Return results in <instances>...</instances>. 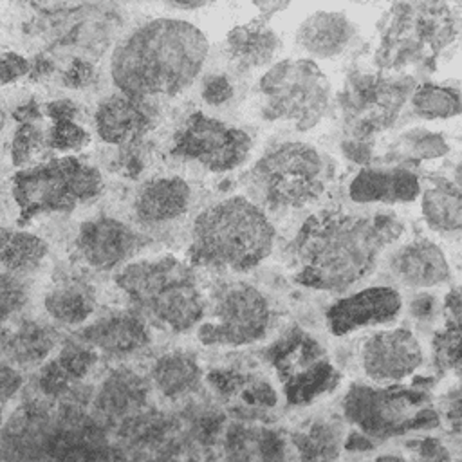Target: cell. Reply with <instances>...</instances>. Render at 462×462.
<instances>
[{"label": "cell", "instance_id": "obj_1", "mask_svg": "<svg viewBox=\"0 0 462 462\" xmlns=\"http://www.w3.org/2000/svg\"><path fill=\"white\" fill-rule=\"evenodd\" d=\"M402 233L390 213L321 211L294 238V280L316 291H345L374 269L379 254Z\"/></svg>", "mask_w": 462, "mask_h": 462}, {"label": "cell", "instance_id": "obj_2", "mask_svg": "<svg viewBox=\"0 0 462 462\" xmlns=\"http://www.w3.org/2000/svg\"><path fill=\"white\" fill-rule=\"evenodd\" d=\"M208 52V38L197 25L179 18H153L117 43L110 76L117 90L132 97L175 96L197 79Z\"/></svg>", "mask_w": 462, "mask_h": 462}, {"label": "cell", "instance_id": "obj_3", "mask_svg": "<svg viewBox=\"0 0 462 462\" xmlns=\"http://www.w3.org/2000/svg\"><path fill=\"white\" fill-rule=\"evenodd\" d=\"M274 226L260 206L235 195L202 209L191 227L189 260L224 271H249L273 251Z\"/></svg>", "mask_w": 462, "mask_h": 462}, {"label": "cell", "instance_id": "obj_4", "mask_svg": "<svg viewBox=\"0 0 462 462\" xmlns=\"http://www.w3.org/2000/svg\"><path fill=\"white\" fill-rule=\"evenodd\" d=\"M116 285L148 323L182 334L202 323L206 300L191 267L175 256L125 263L114 276Z\"/></svg>", "mask_w": 462, "mask_h": 462}, {"label": "cell", "instance_id": "obj_5", "mask_svg": "<svg viewBox=\"0 0 462 462\" xmlns=\"http://www.w3.org/2000/svg\"><path fill=\"white\" fill-rule=\"evenodd\" d=\"M334 177V162L309 143H282L267 150L249 171V186L262 204L301 208L323 195Z\"/></svg>", "mask_w": 462, "mask_h": 462}, {"label": "cell", "instance_id": "obj_6", "mask_svg": "<svg viewBox=\"0 0 462 462\" xmlns=\"http://www.w3.org/2000/svg\"><path fill=\"white\" fill-rule=\"evenodd\" d=\"M101 191L103 177L99 170L74 155L38 162L13 177V197L20 224L43 213L72 211Z\"/></svg>", "mask_w": 462, "mask_h": 462}, {"label": "cell", "instance_id": "obj_7", "mask_svg": "<svg viewBox=\"0 0 462 462\" xmlns=\"http://www.w3.org/2000/svg\"><path fill=\"white\" fill-rule=\"evenodd\" d=\"M263 96L262 114L269 121H291L296 130L309 132L330 108V83L316 61L309 58L282 60L258 81Z\"/></svg>", "mask_w": 462, "mask_h": 462}, {"label": "cell", "instance_id": "obj_8", "mask_svg": "<svg viewBox=\"0 0 462 462\" xmlns=\"http://www.w3.org/2000/svg\"><path fill=\"white\" fill-rule=\"evenodd\" d=\"M426 393L419 390L374 388L352 384L341 401L343 415L361 433L375 439L399 435L406 430H428L439 424L437 411L424 408Z\"/></svg>", "mask_w": 462, "mask_h": 462}, {"label": "cell", "instance_id": "obj_9", "mask_svg": "<svg viewBox=\"0 0 462 462\" xmlns=\"http://www.w3.org/2000/svg\"><path fill=\"white\" fill-rule=\"evenodd\" d=\"M273 323L267 296L251 283L231 282L217 289L209 318L199 325L204 345L244 346L263 339Z\"/></svg>", "mask_w": 462, "mask_h": 462}, {"label": "cell", "instance_id": "obj_10", "mask_svg": "<svg viewBox=\"0 0 462 462\" xmlns=\"http://www.w3.org/2000/svg\"><path fill=\"white\" fill-rule=\"evenodd\" d=\"M251 148L253 141L242 128L195 112L175 134L171 152L211 171H229L247 161Z\"/></svg>", "mask_w": 462, "mask_h": 462}, {"label": "cell", "instance_id": "obj_11", "mask_svg": "<svg viewBox=\"0 0 462 462\" xmlns=\"http://www.w3.org/2000/svg\"><path fill=\"white\" fill-rule=\"evenodd\" d=\"M415 85L411 78L384 79L361 76L350 87L345 105V117L357 137L390 126Z\"/></svg>", "mask_w": 462, "mask_h": 462}, {"label": "cell", "instance_id": "obj_12", "mask_svg": "<svg viewBox=\"0 0 462 462\" xmlns=\"http://www.w3.org/2000/svg\"><path fill=\"white\" fill-rule=\"evenodd\" d=\"M424 363V350L406 327L374 332L361 346V366L374 383H401Z\"/></svg>", "mask_w": 462, "mask_h": 462}, {"label": "cell", "instance_id": "obj_13", "mask_svg": "<svg viewBox=\"0 0 462 462\" xmlns=\"http://www.w3.org/2000/svg\"><path fill=\"white\" fill-rule=\"evenodd\" d=\"M148 242L126 222L99 215L79 226L76 249L81 260L96 271H114L134 258Z\"/></svg>", "mask_w": 462, "mask_h": 462}, {"label": "cell", "instance_id": "obj_14", "mask_svg": "<svg viewBox=\"0 0 462 462\" xmlns=\"http://www.w3.org/2000/svg\"><path fill=\"white\" fill-rule=\"evenodd\" d=\"M401 309L399 291L390 285H372L334 301L325 312V323L332 336H346L359 328L390 323Z\"/></svg>", "mask_w": 462, "mask_h": 462}, {"label": "cell", "instance_id": "obj_15", "mask_svg": "<svg viewBox=\"0 0 462 462\" xmlns=\"http://www.w3.org/2000/svg\"><path fill=\"white\" fill-rule=\"evenodd\" d=\"M76 337L108 359L132 357L152 341L148 321L134 309L106 310L81 327Z\"/></svg>", "mask_w": 462, "mask_h": 462}, {"label": "cell", "instance_id": "obj_16", "mask_svg": "<svg viewBox=\"0 0 462 462\" xmlns=\"http://www.w3.org/2000/svg\"><path fill=\"white\" fill-rule=\"evenodd\" d=\"M157 119V108L152 99L132 97L126 94H112L105 97L96 112L94 125L97 135L110 144L130 146L141 139Z\"/></svg>", "mask_w": 462, "mask_h": 462}, {"label": "cell", "instance_id": "obj_17", "mask_svg": "<svg viewBox=\"0 0 462 462\" xmlns=\"http://www.w3.org/2000/svg\"><path fill=\"white\" fill-rule=\"evenodd\" d=\"M150 381L132 368L112 370L94 393L92 406L99 420L126 422L148 404Z\"/></svg>", "mask_w": 462, "mask_h": 462}, {"label": "cell", "instance_id": "obj_18", "mask_svg": "<svg viewBox=\"0 0 462 462\" xmlns=\"http://www.w3.org/2000/svg\"><path fill=\"white\" fill-rule=\"evenodd\" d=\"M395 280L411 289L439 287L451 278V267L444 251L428 238H415L401 245L390 258Z\"/></svg>", "mask_w": 462, "mask_h": 462}, {"label": "cell", "instance_id": "obj_19", "mask_svg": "<svg viewBox=\"0 0 462 462\" xmlns=\"http://www.w3.org/2000/svg\"><path fill=\"white\" fill-rule=\"evenodd\" d=\"M419 177L401 166L363 168L348 184V197L357 204H404L420 195Z\"/></svg>", "mask_w": 462, "mask_h": 462}, {"label": "cell", "instance_id": "obj_20", "mask_svg": "<svg viewBox=\"0 0 462 462\" xmlns=\"http://www.w3.org/2000/svg\"><path fill=\"white\" fill-rule=\"evenodd\" d=\"M191 202V188L180 177H153L134 197V215L143 226H161L182 217Z\"/></svg>", "mask_w": 462, "mask_h": 462}, {"label": "cell", "instance_id": "obj_21", "mask_svg": "<svg viewBox=\"0 0 462 462\" xmlns=\"http://www.w3.org/2000/svg\"><path fill=\"white\" fill-rule=\"evenodd\" d=\"M99 354L79 337L67 339L60 352L42 366L38 374V388L47 397H61L70 393L76 383L85 379L97 365Z\"/></svg>", "mask_w": 462, "mask_h": 462}, {"label": "cell", "instance_id": "obj_22", "mask_svg": "<svg viewBox=\"0 0 462 462\" xmlns=\"http://www.w3.org/2000/svg\"><path fill=\"white\" fill-rule=\"evenodd\" d=\"M354 36L356 25L348 16L334 11H318L300 23L296 43L314 58L330 60L339 56Z\"/></svg>", "mask_w": 462, "mask_h": 462}, {"label": "cell", "instance_id": "obj_23", "mask_svg": "<svg viewBox=\"0 0 462 462\" xmlns=\"http://www.w3.org/2000/svg\"><path fill=\"white\" fill-rule=\"evenodd\" d=\"M282 49L280 36L263 18L235 25L226 36V51L231 61L242 69H260L269 65Z\"/></svg>", "mask_w": 462, "mask_h": 462}, {"label": "cell", "instance_id": "obj_24", "mask_svg": "<svg viewBox=\"0 0 462 462\" xmlns=\"http://www.w3.org/2000/svg\"><path fill=\"white\" fill-rule=\"evenodd\" d=\"M150 383L168 401L193 395L202 384V366L189 350L161 354L150 368Z\"/></svg>", "mask_w": 462, "mask_h": 462}, {"label": "cell", "instance_id": "obj_25", "mask_svg": "<svg viewBox=\"0 0 462 462\" xmlns=\"http://www.w3.org/2000/svg\"><path fill=\"white\" fill-rule=\"evenodd\" d=\"M60 336L54 327L38 319L20 321L4 339V354L7 363L16 368H32L43 365L51 352L58 346Z\"/></svg>", "mask_w": 462, "mask_h": 462}, {"label": "cell", "instance_id": "obj_26", "mask_svg": "<svg viewBox=\"0 0 462 462\" xmlns=\"http://www.w3.org/2000/svg\"><path fill=\"white\" fill-rule=\"evenodd\" d=\"M96 289L81 278H63L52 285L45 298L43 309L56 323L76 327L85 323L96 310Z\"/></svg>", "mask_w": 462, "mask_h": 462}, {"label": "cell", "instance_id": "obj_27", "mask_svg": "<svg viewBox=\"0 0 462 462\" xmlns=\"http://www.w3.org/2000/svg\"><path fill=\"white\" fill-rule=\"evenodd\" d=\"M420 209L426 224L442 235H457L462 226V195L458 182L435 179L420 191Z\"/></svg>", "mask_w": 462, "mask_h": 462}, {"label": "cell", "instance_id": "obj_28", "mask_svg": "<svg viewBox=\"0 0 462 462\" xmlns=\"http://www.w3.org/2000/svg\"><path fill=\"white\" fill-rule=\"evenodd\" d=\"M345 442L343 428L337 420L316 419L292 431L291 444L300 462H336Z\"/></svg>", "mask_w": 462, "mask_h": 462}, {"label": "cell", "instance_id": "obj_29", "mask_svg": "<svg viewBox=\"0 0 462 462\" xmlns=\"http://www.w3.org/2000/svg\"><path fill=\"white\" fill-rule=\"evenodd\" d=\"M49 253V245L38 235L29 231L0 229V265L5 273L25 276L42 267Z\"/></svg>", "mask_w": 462, "mask_h": 462}, {"label": "cell", "instance_id": "obj_30", "mask_svg": "<svg viewBox=\"0 0 462 462\" xmlns=\"http://www.w3.org/2000/svg\"><path fill=\"white\" fill-rule=\"evenodd\" d=\"M413 112L422 119H449L460 114V94L457 87L424 83L410 96Z\"/></svg>", "mask_w": 462, "mask_h": 462}, {"label": "cell", "instance_id": "obj_31", "mask_svg": "<svg viewBox=\"0 0 462 462\" xmlns=\"http://www.w3.org/2000/svg\"><path fill=\"white\" fill-rule=\"evenodd\" d=\"M448 152L449 146L444 137L426 128H411L397 139V157H406V161L437 159Z\"/></svg>", "mask_w": 462, "mask_h": 462}, {"label": "cell", "instance_id": "obj_32", "mask_svg": "<svg viewBox=\"0 0 462 462\" xmlns=\"http://www.w3.org/2000/svg\"><path fill=\"white\" fill-rule=\"evenodd\" d=\"M47 148V132L36 121L20 123L11 143V161L14 166L29 168Z\"/></svg>", "mask_w": 462, "mask_h": 462}, {"label": "cell", "instance_id": "obj_33", "mask_svg": "<svg viewBox=\"0 0 462 462\" xmlns=\"http://www.w3.org/2000/svg\"><path fill=\"white\" fill-rule=\"evenodd\" d=\"M433 359L439 370H455L460 366V321H448L442 330L433 336L431 341Z\"/></svg>", "mask_w": 462, "mask_h": 462}, {"label": "cell", "instance_id": "obj_34", "mask_svg": "<svg viewBox=\"0 0 462 462\" xmlns=\"http://www.w3.org/2000/svg\"><path fill=\"white\" fill-rule=\"evenodd\" d=\"M90 143V134L76 119H56L47 130V146L58 152H78Z\"/></svg>", "mask_w": 462, "mask_h": 462}, {"label": "cell", "instance_id": "obj_35", "mask_svg": "<svg viewBox=\"0 0 462 462\" xmlns=\"http://www.w3.org/2000/svg\"><path fill=\"white\" fill-rule=\"evenodd\" d=\"M29 291L20 276L0 273V325L18 316L27 305Z\"/></svg>", "mask_w": 462, "mask_h": 462}, {"label": "cell", "instance_id": "obj_36", "mask_svg": "<svg viewBox=\"0 0 462 462\" xmlns=\"http://www.w3.org/2000/svg\"><path fill=\"white\" fill-rule=\"evenodd\" d=\"M411 462H451L449 448L433 435H420L406 440Z\"/></svg>", "mask_w": 462, "mask_h": 462}, {"label": "cell", "instance_id": "obj_37", "mask_svg": "<svg viewBox=\"0 0 462 462\" xmlns=\"http://www.w3.org/2000/svg\"><path fill=\"white\" fill-rule=\"evenodd\" d=\"M200 96L211 106H222L233 97V85L224 74H209L202 81Z\"/></svg>", "mask_w": 462, "mask_h": 462}, {"label": "cell", "instance_id": "obj_38", "mask_svg": "<svg viewBox=\"0 0 462 462\" xmlns=\"http://www.w3.org/2000/svg\"><path fill=\"white\" fill-rule=\"evenodd\" d=\"M440 310H442V307L435 294L417 292L410 300V314H411V318H415L420 323L433 321L440 314Z\"/></svg>", "mask_w": 462, "mask_h": 462}, {"label": "cell", "instance_id": "obj_39", "mask_svg": "<svg viewBox=\"0 0 462 462\" xmlns=\"http://www.w3.org/2000/svg\"><path fill=\"white\" fill-rule=\"evenodd\" d=\"M23 386V375L14 365L0 363V404L9 402Z\"/></svg>", "mask_w": 462, "mask_h": 462}, {"label": "cell", "instance_id": "obj_40", "mask_svg": "<svg viewBox=\"0 0 462 462\" xmlns=\"http://www.w3.org/2000/svg\"><path fill=\"white\" fill-rule=\"evenodd\" d=\"M29 61L20 54L0 56V83H11L29 72Z\"/></svg>", "mask_w": 462, "mask_h": 462}, {"label": "cell", "instance_id": "obj_41", "mask_svg": "<svg viewBox=\"0 0 462 462\" xmlns=\"http://www.w3.org/2000/svg\"><path fill=\"white\" fill-rule=\"evenodd\" d=\"M94 78V67L88 61L74 60L69 69L63 72V83L69 88H83Z\"/></svg>", "mask_w": 462, "mask_h": 462}, {"label": "cell", "instance_id": "obj_42", "mask_svg": "<svg viewBox=\"0 0 462 462\" xmlns=\"http://www.w3.org/2000/svg\"><path fill=\"white\" fill-rule=\"evenodd\" d=\"M444 419L448 422V428L455 437L460 435V393L458 388H453L451 393H448L444 402Z\"/></svg>", "mask_w": 462, "mask_h": 462}, {"label": "cell", "instance_id": "obj_43", "mask_svg": "<svg viewBox=\"0 0 462 462\" xmlns=\"http://www.w3.org/2000/svg\"><path fill=\"white\" fill-rule=\"evenodd\" d=\"M45 114L52 121L56 119H76L78 106L69 99H56L45 105Z\"/></svg>", "mask_w": 462, "mask_h": 462}, {"label": "cell", "instance_id": "obj_44", "mask_svg": "<svg viewBox=\"0 0 462 462\" xmlns=\"http://www.w3.org/2000/svg\"><path fill=\"white\" fill-rule=\"evenodd\" d=\"M343 448L346 451H368V449L374 448V440L370 437H366L365 433H361V431H350L345 437Z\"/></svg>", "mask_w": 462, "mask_h": 462}, {"label": "cell", "instance_id": "obj_45", "mask_svg": "<svg viewBox=\"0 0 462 462\" xmlns=\"http://www.w3.org/2000/svg\"><path fill=\"white\" fill-rule=\"evenodd\" d=\"M448 321H460V292L458 289H451L444 300L442 307Z\"/></svg>", "mask_w": 462, "mask_h": 462}, {"label": "cell", "instance_id": "obj_46", "mask_svg": "<svg viewBox=\"0 0 462 462\" xmlns=\"http://www.w3.org/2000/svg\"><path fill=\"white\" fill-rule=\"evenodd\" d=\"M254 7L260 11V18H263L265 22L273 16L278 14L280 11L289 7V2H254Z\"/></svg>", "mask_w": 462, "mask_h": 462}, {"label": "cell", "instance_id": "obj_47", "mask_svg": "<svg viewBox=\"0 0 462 462\" xmlns=\"http://www.w3.org/2000/svg\"><path fill=\"white\" fill-rule=\"evenodd\" d=\"M372 462H410L404 455H401V453H381V455H377Z\"/></svg>", "mask_w": 462, "mask_h": 462}, {"label": "cell", "instance_id": "obj_48", "mask_svg": "<svg viewBox=\"0 0 462 462\" xmlns=\"http://www.w3.org/2000/svg\"><path fill=\"white\" fill-rule=\"evenodd\" d=\"M171 9H184V11H191V9H200L206 5V2H170L168 4Z\"/></svg>", "mask_w": 462, "mask_h": 462}, {"label": "cell", "instance_id": "obj_49", "mask_svg": "<svg viewBox=\"0 0 462 462\" xmlns=\"http://www.w3.org/2000/svg\"><path fill=\"white\" fill-rule=\"evenodd\" d=\"M5 126H7V114L0 108V134L5 130Z\"/></svg>", "mask_w": 462, "mask_h": 462}, {"label": "cell", "instance_id": "obj_50", "mask_svg": "<svg viewBox=\"0 0 462 462\" xmlns=\"http://www.w3.org/2000/svg\"><path fill=\"white\" fill-rule=\"evenodd\" d=\"M2 422H4V410H2V404H0V426H2Z\"/></svg>", "mask_w": 462, "mask_h": 462}]
</instances>
